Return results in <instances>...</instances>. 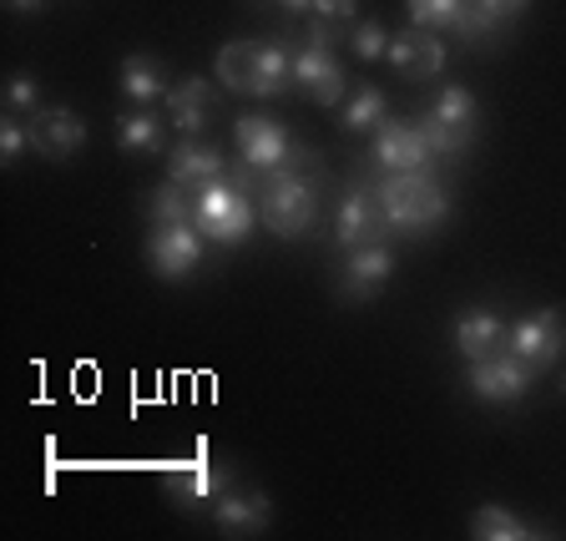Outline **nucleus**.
<instances>
[{
    "label": "nucleus",
    "instance_id": "nucleus-24",
    "mask_svg": "<svg viewBox=\"0 0 566 541\" xmlns=\"http://www.w3.org/2000/svg\"><path fill=\"white\" fill-rule=\"evenodd\" d=\"M117 147L122 153H163V117H157V112H132V117H122Z\"/></svg>",
    "mask_w": 566,
    "mask_h": 541
},
{
    "label": "nucleus",
    "instance_id": "nucleus-22",
    "mask_svg": "<svg viewBox=\"0 0 566 541\" xmlns=\"http://www.w3.org/2000/svg\"><path fill=\"white\" fill-rule=\"evenodd\" d=\"M122 92L132 96V102H163L167 96V71L157 56H127L122 61Z\"/></svg>",
    "mask_w": 566,
    "mask_h": 541
},
{
    "label": "nucleus",
    "instance_id": "nucleus-3",
    "mask_svg": "<svg viewBox=\"0 0 566 541\" xmlns=\"http://www.w3.org/2000/svg\"><path fill=\"white\" fill-rule=\"evenodd\" d=\"M192 223H198V233L208 238V243L238 248L248 233H253V223H259V202L248 198L238 183L218 177V183L192 193Z\"/></svg>",
    "mask_w": 566,
    "mask_h": 541
},
{
    "label": "nucleus",
    "instance_id": "nucleus-33",
    "mask_svg": "<svg viewBox=\"0 0 566 541\" xmlns=\"http://www.w3.org/2000/svg\"><path fill=\"white\" fill-rule=\"evenodd\" d=\"M46 0H11V11H21V15H31V11H41Z\"/></svg>",
    "mask_w": 566,
    "mask_h": 541
},
{
    "label": "nucleus",
    "instance_id": "nucleus-7",
    "mask_svg": "<svg viewBox=\"0 0 566 541\" xmlns=\"http://www.w3.org/2000/svg\"><path fill=\"white\" fill-rule=\"evenodd\" d=\"M202 243L208 238L198 233V223H153V238H147V269L157 279H188L202 263Z\"/></svg>",
    "mask_w": 566,
    "mask_h": 541
},
{
    "label": "nucleus",
    "instance_id": "nucleus-20",
    "mask_svg": "<svg viewBox=\"0 0 566 541\" xmlns=\"http://www.w3.org/2000/svg\"><path fill=\"white\" fill-rule=\"evenodd\" d=\"M167 112H172V127H182L188 137H198L212 117V92L202 76H188V82H177L167 92Z\"/></svg>",
    "mask_w": 566,
    "mask_h": 541
},
{
    "label": "nucleus",
    "instance_id": "nucleus-6",
    "mask_svg": "<svg viewBox=\"0 0 566 541\" xmlns=\"http://www.w3.org/2000/svg\"><path fill=\"white\" fill-rule=\"evenodd\" d=\"M566 350V314L562 309H536V314H521L506 330V354H516L521 365H531L536 375L562 360Z\"/></svg>",
    "mask_w": 566,
    "mask_h": 541
},
{
    "label": "nucleus",
    "instance_id": "nucleus-27",
    "mask_svg": "<svg viewBox=\"0 0 566 541\" xmlns=\"http://www.w3.org/2000/svg\"><path fill=\"white\" fill-rule=\"evenodd\" d=\"M385 92L379 86H354V96H349V106H344V127L349 132H369V127H379L385 122Z\"/></svg>",
    "mask_w": 566,
    "mask_h": 541
},
{
    "label": "nucleus",
    "instance_id": "nucleus-18",
    "mask_svg": "<svg viewBox=\"0 0 566 541\" xmlns=\"http://www.w3.org/2000/svg\"><path fill=\"white\" fill-rule=\"evenodd\" d=\"M455 350L465 360H491V354L506 350V319L495 309H465L455 314Z\"/></svg>",
    "mask_w": 566,
    "mask_h": 541
},
{
    "label": "nucleus",
    "instance_id": "nucleus-21",
    "mask_svg": "<svg viewBox=\"0 0 566 541\" xmlns=\"http://www.w3.org/2000/svg\"><path fill=\"white\" fill-rule=\"evenodd\" d=\"M471 537L475 541H531V537H542V527H531L526 517H516L506 507H475Z\"/></svg>",
    "mask_w": 566,
    "mask_h": 541
},
{
    "label": "nucleus",
    "instance_id": "nucleus-12",
    "mask_svg": "<svg viewBox=\"0 0 566 541\" xmlns=\"http://www.w3.org/2000/svg\"><path fill=\"white\" fill-rule=\"evenodd\" d=\"M375 163L379 173H415V167H430L436 153H430V142L415 122H379L375 127Z\"/></svg>",
    "mask_w": 566,
    "mask_h": 541
},
{
    "label": "nucleus",
    "instance_id": "nucleus-1",
    "mask_svg": "<svg viewBox=\"0 0 566 541\" xmlns=\"http://www.w3.org/2000/svg\"><path fill=\"white\" fill-rule=\"evenodd\" d=\"M375 198H379V212H385L389 233H436V228L450 218V198L436 177H430V167L385 173Z\"/></svg>",
    "mask_w": 566,
    "mask_h": 541
},
{
    "label": "nucleus",
    "instance_id": "nucleus-17",
    "mask_svg": "<svg viewBox=\"0 0 566 541\" xmlns=\"http://www.w3.org/2000/svg\"><path fill=\"white\" fill-rule=\"evenodd\" d=\"M212 521L223 537H263L273 521V507L263 491H223L218 507H212Z\"/></svg>",
    "mask_w": 566,
    "mask_h": 541
},
{
    "label": "nucleus",
    "instance_id": "nucleus-10",
    "mask_svg": "<svg viewBox=\"0 0 566 541\" xmlns=\"http://www.w3.org/2000/svg\"><path fill=\"white\" fill-rule=\"evenodd\" d=\"M238 153H243L248 177H263V173L289 167L294 142H289V132H283L273 117H238Z\"/></svg>",
    "mask_w": 566,
    "mask_h": 541
},
{
    "label": "nucleus",
    "instance_id": "nucleus-9",
    "mask_svg": "<svg viewBox=\"0 0 566 541\" xmlns=\"http://www.w3.org/2000/svg\"><path fill=\"white\" fill-rule=\"evenodd\" d=\"M385 238H389V223H385V212H379L375 188L354 183L339 202V218H334V248H339V253H354V248L385 243Z\"/></svg>",
    "mask_w": 566,
    "mask_h": 541
},
{
    "label": "nucleus",
    "instance_id": "nucleus-26",
    "mask_svg": "<svg viewBox=\"0 0 566 541\" xmlns=\"http://www.w3.org/2000/svg\"><path fill=\"white\" fill-rule=\"evenodd\" d=\"M147 212H153V223H192V188H182V183L167 177L163 188H153Z\"/></svg>",
    "mask_w": 566,
    "mask_h": 541
},
{
    "label": "nucleus",
    "instance_id": "nucleus-8",
    "mask_svg": "<svg viewBox=\"0 0 566 541\" xmlns=\"http://www.w3.org/2000/svg\"><path fill=\"white\" fill-rule=\"evenodd\" d=\"M531 379H536V370L521 365L506 350L491 354V360H471V370H465V385H471V395L481 405H516L531 389Z\"/></svg>",
    "mask_w": 566,
    "mask_h": 541
},
{
    "label": "nucleus",
    "instance_id": "nucleus-31",
    "mask_svg": "<svg viewBox=\"0 0 566 541\" xmlns=\"http://www.w3.org/2000/svg\"><path fill=\"white\" fill-rule=\"evenodd\" d=\"M25 147H31V122H6V127H0V157H6V163H21Z\"/></svg>",
    "mask_w": 566,
    "mask_h": 541
},
{
    "label": "nucleus",
    "instance_id": "nucleus-5",
    "mask_svg": "<svg viewBox=\"0 0 566 541\" xmlns=\"http://www.w3.org/2000/svg\"><path fill=\"white\" fill-rule=\"evenodd\" d=\"M475 122H481L475 96L465 92V86H446L440 102L430 106L424 117H415V127L424 132V142H430V153L436 157H460L465 147H471V137H475Z\"/></svg>",
    "mask_w": 566,
    "mask_h": 541
},
{
    "label": "nucleus",
    "instance_id": "nucleus-30",
    "mask_svg": "<svg viewBox=\"0 0 566 541\" xmlns=\"http://www.w3.org/2000/svg\"><path fill=\"white\" fill-rule=\"evenodd\" d=\"M349 46H354V56H365V61H379V56H389V35H385V25H354V35H349Z\"/></svg>",
    "mask_w": 566,
    "mask_h": 541
},
{
    "label": "nucleus",
    "instance_id": "nucleus-28",
    "mask_svg": "<svg viewBox=\"0 0 566 541\" xmlns=\"http://www.w3.org/2000/svg\"><path fill=\"white\" fill-rule=\"evenodd\" d=\"M410 6V21L424 31H450L460 15V0H405Z\"/></svg>",
    "mask_w": 566,
    "mask_h": 541
},
{
    "label": "nucleus",
    "instance_id": "nucleus-4",
    "mask_svg": "<svg viewBox=\"0 0 566 541\" xmlns=\"http://www.w3.org/2000/svg\"><path fill=\"white\" fill-rule=\"evenodd\" d=\"M334 21H324V15H314L304 31V46L294 51V86L298 92H308L318 106H339L344 92H349V76L339 71V61H334Z\"/></svg>",
    "mask_w": 566,
    "mask_h": 541
},
{
    "label": "nucleus",
    "instance_id": "nucleus-2",
    "mask_svg": "<svg viewBox=\"0 0 566 541\" xmlns=\"http://www.w3.org/2000/svg\"><path fill=\"white\" fill-rule=\"evenodd\" d=\"M253 188H259V218L269 223V233H279V238L308 233V223H314V212H318V177L308 167L289 163L279 173L253 177Z\"/></svg>",
    "mask_w": 566,
    "mask_h": 541
},
{
    "label": "nucleus",
    "instance_id": "nucleus-15",
    "mask_svg": "<svg viewBox=\"0 0 566 541\" xmlns=\"http://www.w3.org/2000/svg\"><path fill=\"white\" fill-rule=\"evenodd\" d=\"M82 142H86V122L71 106H46V112L31 117V147L41 157H51V163H66Z\"/></svg>",
    "mask_w": 566,
    "mask_h": 541
},
{
    "label": "nucleus",
    "instance_id": "nucleus-23",
    "mask_svg": "<svg viewBox=\"0 0 566 541\" xmlns=\"http://www.w3.org/2000/svg\"><path fill=\"white\" fill-rule=\"evenodd\" d=\"M294 86V56L279 41H259V66H253V96H279Z\"/></svg>",
    "mask_w": 566,
    "mask_h": 541
},
{
    "label": "nucleus",
    "instance_id": "nucleus-19",
    "mask_svg": "<svg viewBox=\"0 0 566 541\" xmlns=\"http://www.w3.org/2000/svg\"><path fill=\"white\" fill-rule=\"evenodd\" d=\"M167 177L172 183H182V188H208V183H218L223 177V153L218 147H208V142H177L172 153H167Z\"/></svg>",
    "mask_w": 566,
    "mask_h": 541
},
{
    "label": "nucleus",
    "instance_id": "nucleus-29",
    "mask_svg": "<svg viewBox=\"0 0 566 541\" xmlns=\"http://www.w3.org/2000/svg\"><path fill=\"white\" fill-rule=\"evenodd\" d=\"M6 106H11V112H25V117H35V112H41V92H35L31 71H15V76H11V86H6Z\"/></svg>",
    "mask_w": 566,
    "mask_h": 541
},
{
    "label": "nucleus",
    "instance_id": "nucleus-25",
    "mask_svg": "<svg viewBox=\"0 0 566 541\" xmlns=\"http://www.w3.org/2000/svg\"><path fill=\"white\" fill-rule=\"evenodd\" d=\"M253 66H259V46H248V41H228L218 51V82L233 92H253Z\"/></svg>",
    "mask_w": 566,
    "mask_h": 541
},
{
    "label": "nucleus",
    "instance_id": "nucleus-11",
    "mask_svg": "<svg viewBox=\"0 0 566 541\" xmlns=\"http://www.w3.org/2000/svg\"><path fill=\"white\" fill-rule=\"evenodd\" d=\"M389 273H395L389 243L354 248V253H344V269H339V299L344 304H365V299H375L389 283Z\"/></svg>",
    "mask_w": 566,
    "mask_h": 541
},
{
    "label": "nucleus",
    "instance_id": "nucleus-14",
    "mask_svg": "<svg viewBox=\"0 0 566 541\" xmlns=\"http://www.w3.org/2000/svg\"><path fill=\"white\" fill-rule=\"evenodd\" d=\"M389 66L410 76V82H424V76H436L446 66V41L436 31H424V25H405L400 35H389Z\"/></svg>",
    "mask_w": 566,
    "mask_h": 541
},
{
    "label": "nucleus",
    "instance_id": "nucleus-16",
    "mask_svg": "<svg viewBox=\"0 0 566 541\" xmlns=\"http://www.w3.org/2000/svg\"><path fill=\"white\" fill-rule=\"evenodd\" d=\"M223 491H228V471L223 466H212L208 456L167 471V496H172L177 507H208V501H218Z\"/></svg>",
    "mask_w": 566,
    "mask_h": 541
},
{
    "label": "nucleus",
    "instance_id": "nucleus-13",
    "mask_svg": "<svg viewBox=\"0 0 566 541\" xmlns=\"http://www.w3.org/2000/svg\"><path fill=\"white\" fill-rule=\"evenodd\" d=\"M531 0H460V15L450 31L460 35V41H495V35H506L511 25L526 15Z\"/></svg>",
    "mask_w": 566,
    "mask_h": 541
},
{
    "label": "nucleus",
    "instance_id": "nucleus-32",
    "mask_svg": "<svg viewBox=\"0 0 566 541\" xmlns=\"http://www.w3.org/2000/svg\"><path fill=\"white\" fill-rule=\"evenodd\" d=\"M354 6H359V0H314V11L324 15V21H349Z\"/></svg>",
    "mask_w": 566,
    "mask_h": 541
},
{
    "label": "nucleus",
    "instance_id": "nucleus-34",
    "mask_svg": "<svg viewBox=\"0 0 566 541\" xmlns=\"http://www.w3.org/2000/svg\"><path fill=\"white\" fill-rule=\"evenodd\" d=\"M283 11L298 15V11H314V0H283Z\"/></svg>",
    "mask_w": 566,
    "mask_h": 541
}]
</instances>
